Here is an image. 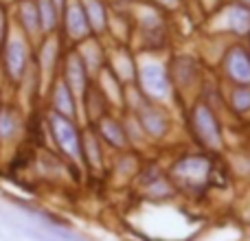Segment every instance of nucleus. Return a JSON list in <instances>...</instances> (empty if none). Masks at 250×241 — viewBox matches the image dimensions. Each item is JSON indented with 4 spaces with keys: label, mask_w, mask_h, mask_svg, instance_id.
<instances>
[{
    "label": "nucleus",
    "mask_w": 250,
    "mask_h": 241,
    "mask_svg": "<svg viewBox=\"0 0 250 241\" xmlns=\"http://www.w3.org/2000/svg\"><path fill=\"white\" fill-rule=\"evenodd\" d=\"M191 127L193 134L204 147L220 149L222 147V127L217 117L211 112V108L204 103H195L191 110Z\"/></svg>",
    "instance_id": "obj_1"
},
{
    "label": "nucleus",
    "mask_w": 250,
    "mask_h": 241,
    "mask_svg": "<svg viewBox=\"0 0 250 241\" xmlns=\"http://www.w3.org/2000/svg\"><path fill=\"white\" fill-rule=\"evenodd\" d=\"M48 125H51V132H53V136H55V142L60 145V149L64 151L68 158L82 160L83 158L82 136H79L73 119L64 117V114H60V112H53L51 119H48Z\"/></svg>",
    "instance_id": "obj_2"
},
{
    "label": "nucleus",
    "mask_w": 250,
    "mask_h": 241,
    "mask_svg": "<svg viewBox=\"0 0 250 241\" xmlns=\"http://www.w3.org/2000/svg\"><path fill=\"white\" fill-rule=\"evenodd\" d=\"M213 176V164L204 156H187L173 164V178L182 186L200 189L207 182V178Z\"/></svg>",
    "instance_id": "obj_3"
},
{
    "label": "nucleus",
    "mask_w": 250,
    "mask_h": 241,
    "mask_svg": "<svg viewBox=\"0 0 250 241\" xmlns=\"http://www.w3.org/2000/svg\"><path fill=\"white\" fill-rule=\"evenodd\" d=\"M138 77H141V86L154 99H167L171 95V79L169 73L156 61H147L141 66L138 70Z\"/></svg>",
    "instance_id": "obj_4"
},
{
    "label": "nucleus",
    "mask_w": 250,
    "mask_h": 241,
    "mask_svg": "<svg viewBox=\"0 0 250 241\" xmlns=\"http://www.w3.org/2000/svg\"><path fill=\"white\" fill-rule=\"evenodd\" d=\"M64 24L70 40H83L92 31L86 16V9H83V4L79 0H68V4L64 7Z\"/></svg>",
    "instance_id": "obj_5"
},
{
    "label": "nucleus",
    "mask_w": 250,
    "mask_h": 241,
    "mask_svg": "<svg viewBox=\"0 0 250 241\" xmlns=\"http://www.w3.org/2000/svg\"><path fill=\"white\" fill-rule=\"evenodd\" d=\"M229 79L237 83H250V53L244 46H230L224 60Z\"/></svg>",
    "instance_id": "obj_6"
},
{
    "label": "nucleus",
    "mask_w": 250,
    "mask_h": 241,
    "mask_svg": "<svg viewBox=\"0 0 250 241\" xmlns=\"http://www.w3.org/2000/svg\"><path fill=\"white\" fill-rule=\"evenodd\" d=\"M226 31H230L233 35H248L250 33V4H246L244 0H235L222 13Z\"/></svg>",
    "instance_id": "obj_7"
},
{
    "label": "nucleus",
    "mask_w": 250,
    "mask_h": 241,
    "mask_svg": "<svg viewBox=\"0 0 250 241\" xmlns=\"http://www.w3.org/2000/svg\"><path fill=\"white\" fill-rule=\"evenodd\" d=\"M138 120H141V127L154 138L165 136L169 129L167 114L160 108H156V105H141V110H138Z\"/></svg>",
    "instance_id": "obj_8"
},
{
    "label": "nucleus",
    "mask_w": 250,
    "mask_h": 241,
    "mask_svg": "<svg viewBox=\"0 0 250 241\" xmlns=\"http://www.w3.org/2000/svg\"><path fill=\"white\" fill-rule=\"evenodd\" d=\"M66 83L73 90V95H83L86 92L88 73H86V64H83V60L77 53L68 55V60H66Z\"/></svg>",
    "instance_id": "obj_9"
},
{
    "label": "nucleus",
    "mask_w": 250,
    "mask_h": 241,
    "mask_svg": "<svg viewBox=\"0 0 250 241\" xmlns=\"http://www.w3.org/2000/svg\"><path fill=\"white\" fill-rule=\"evenodd\" d=\"M26 66V46L22 40H11L4 48V68H7L9 77L18 79L22 77Z\"/></svg>",
    "instance_id": "obj_10"
},
{
    "label": "nucleus",
    "mask_w": 250,
    "mask_h": 241,
    "mask_svg": "<svg viewBox=\"0 0 250 241\" xmlns=\"http://www.w3.org/2000/svg\"><path fill=\"white\" fill-rule=\"evenodd\" d=\"M53 110L68 119H75V97H73V90L68 88L66 81H57L55 83V90H53Z\"/></svg>",
    "instance_id": "obj_11"
},
{
    "label": "nucleus",
    "mask_w": 250,
    "mask_h": 241,
    "mask_svg": "<svg viewBox=\"0 0 250 241\" xmlns=\"http://www.w3.org/2000/svg\"><path fill=\"white\" fill-rule=\"evenodd\" d=\"M99 134H101V138L112 147H125V142H127L123 125L112 117H104L99 120Z\"/></svg>",
    "instance_id": "obj_12"
},
{
    "label": "nucleus",
    "mask_w": 250,
    "mask_h": 241,
    "mask_svg": "<svg viewBox=\"0 0 250 241\" xmlns=\"http://www.w3.org/2000/svg\"><path fill=\"white\" fill-rule=\"evenodd\" d=\"M18 18H20V24L24 26V31L29 35H35L38 31H42V26H40V16H38V4H35L33 0H24V2L20 4Z\"/></svg>",
    "instance_id": "obj_13"
},
{
    "label": "nucleus",
    "mask_w": 250,
    "mask_h": 241,
    "mask_svg": "<svg viewBox=\"0 0 250 241\" xmlns=\"http://www.w3.org/2000/svg\"><path fill=\"white\" fill-rule=\"evenodd\" d=\"M38 4V16H40V26L44 33H51L57 26V16H60V7L53 0H35Z\"/></svg>",
    "instance_id": "obj_14"
},
{
    "label": "nucleus",
    "mask_w": 250,
    "mask_h": 241,
    "mask_svg": "<svg viewBox=\"0 0 250 241\" xmlns=\"http://www.w3.org/2000/svg\"><path fill=\"white\" fill-rule=\"evenodd\" d=\"M83 9H86V16H88V22H90V29L92 31H104L105 24H108V20H105V7L101 0H86L83 2Z\"/></svg>",
    "instance_id": "obj_15"
},
{
    "label": "nucleus",
    "mask_w": 250,
    "mask_h": 241,
    "mask_svg": "<svg viewBox=\"0 0 250 241\" xmlns=\"http://www.w3.org/2000/svg\"><path fill=\"white\" fill-rule=\"evenodd\" d=\"M18 127H20V120H18V114L9 108L0 110V138L2 141H9L18 134Z\"/></svg>",
    "instance_id": "obj_16"
},
{
    "label": "nucleus",
    "mask_w": 250,
    "mask_h": 241,
    "mask_svg": "<svg viewBox=\"0 0 250 241\" xmlns=\"http://www.w3.org/2000/svg\"><path fill=\"white\" fill-rule=\"evenodd\" d=\"M230 105L237 112H248L250 110V83H239L233 92H230Z\"/></svg>",
    "instance_id": "obj_17"
},
{
    "label": "nucleus",
    "mask_w": 250,
    "mask_h": 241,
    "mask_svg": "<svg viewBox=\"0 0 250 241\" xmlns=\"http://www.w3.org/2000/svg\"><path fill=\"white\" fill-rule=\"evenodd\" d=\"M82 149H83V154L88 156V164L99 167L101 164V154H99V147H97V138L95 136L82 138Z\"/></svg>",
    "instance_id": "obj_18"
},
{
    "label": "nucleus",
    "mask_w": 250,
    "mask_h": 241,
    "mask_svg": "<svg viewBox=\"0 0 250 241\" xmlns=\"http://www.w3.org/2000/svg\"><path fill=\"white\" fill-rule=\"evenodd\" d=\"M53 2H55V4H57V7H60V9H62V7H64V0H53Z\"/></svg>",
    "instance_id": "obj_19"
},
{
    "label": "nucleus",
    "mask_w": 250,
    "mask_h": 241,
    "mask_svg": "<svg viewBox=\"0 0 250 241\" xmlns=\"http://www.w3.org/2000/svg\"><path fill=\"white\" fill-rule=\"evenodd\" d=\"M0 35H2V20H0Z\"/></svg>",
    "instance_id": "obj_20"
},
{
    "label": "nucleus",
    "mask_w": 250,
    "mask_h": 241,
    "mask_svg": "<svg viewBox=\"0 0 250 241\" xmlns=\"http://www.w3.org/2000/svg\"><path fill=\"white\" fill-rule=\"evenodd\" d=\"M244 2H250V0H244Z\"/></svg>",
    "instance_id": "obj_21"
}]
</instances>
